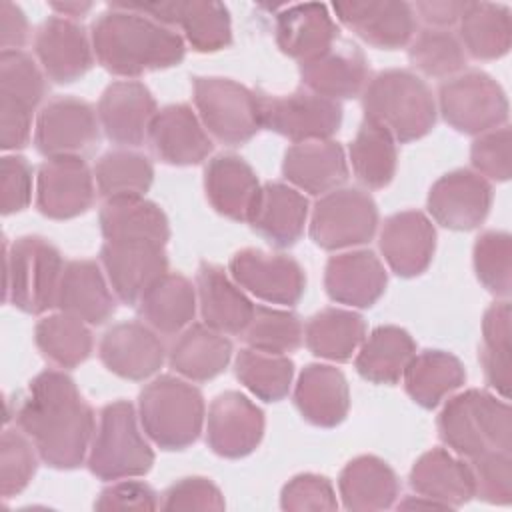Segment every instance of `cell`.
<instances>
[{
	"label": "cell",
	"instance_id": "1",
	"mask_svg": "<svg viewBox=\"0 0 512 512\" xmlns=\"http://www.w3.org/2000/svg\"><path fill=\"white\" fill-rule=\"evenodd\" d=\"M18 428L32 440L44 464L56 470L78 468L96 430L94 410L64 370L48 368L28 384L16 412Z\"/></svg>",
	"mask_w": 512,
	"mask_h": 512
},
{
	"label": "cell",
	"instance_id": "2",
	"mask_svg": "<svg viewBox=\"0 0 512 512\" xmlns=\"http://www.w3.org/2000/svg\"><path fill=\"white\" fill-rule=\"evenodd\" d=\"M90 40L98 64L124 78L178 66L186 54V42L178 32L126 2H112L92 22Z\"/></svg>",
	"mask_w": 512,
	"mask_h": 512
},
{
	"label": "cell",
	"instance_id": "3",
	"mask_svg": "<svg viewBox=\"0 0 512 512\" xmlns=\"http://www.w3.org/2000/svg\"><path fill=\"white\" fill-rule=\"evenodd\" d=\"M364 118L390 130L396 142L424 138L436 124V98L428 84L414 72L388 68L374 74L362 90Z\"/></svg>",
	"mask_w": 512,
	"mask_h": 512
},
{
	"label": "cell",
	"instance_id": "4",
	"mask_svg": "<svg viewBox=\"0 0 512 512\" xmlns=\"http://www.w3.org/2000/svg\"><path fill=\"white\" fill-rule=\"evenodd\" d=\"M136 412L144 434L168 452L192 446L206 422L202 392L172 374L156 376L140 390Z\"/></svg>",
	"mask_w": 512,
	"mask_h": 512
},
{
	"label": "cell",
	"instance_id": "5",
	"mask_svg": "<svg viewBox=\"0 0 512 512\" xmlns=\"http://www.w3.org/2000/svg\"><path fill=\"white\" fill-rule=\"evenodd\" d=\"M440 440L458 456L474 458L486 450L510 452L512 412L504 398L478 388L446 400L438 416Z\"/></svg>",
	"mask_w": 512,
	"mask_h": 512
},
{
	"label": "cell",
	"instance_id": "6",
	"mask_svg": "<svg viewBox=\"0 0 512 512\" xmlns=\"http://www.w3.org/2000/svg\"><path fill=\"white\" fill-rule=\"evenodd\" d=\"M138 412L128 400H114L98 414L88 450V470L106 482L150 472L154 452L142 434Z\"/></svg>",
	"mask_w": 512,
	"mask_h": 512
},
{
	"label": "cell",
	"instance_id": "7",
	"mask_svg": "<svg viewBox=\"0 0 512 512\" xmlns=\"http://www.w3.org/2000/svg\"><path fill=\"white\" fill-rule=\"evenodd\" d=\"M64 266L60 250L42 236L4 242V300L26 314H44L56 306Z\"/></svg>",
	"mask_w": 512,
	"mask_h": 512
},
{
	"label": "cell",
	"instance_id": "8",
	"mask_svg": "<svg viewBox=\"0 0 512 512\" xmlns=\"http://www.w3.org/2000/svg\"><path fill=\"white\" fill-rule=\"evenodd\" d=\"M192 98L210 138L226 146H240L262 128L260 94L232 78L196 76Z\"/></svg>",
	"mask_w": 512,
	"mask_h": 512
},
{
	"label": "cell",
	"instance_id": "9",
	"mask_svg": "<svg viewBox=\"0 0 512 512\" xmlns=\"http://www.w3.org/2000/svg\"><path fill=\"white\" fill-rule=\"evenodd\" d=\"M436 108L446 124L472 136L506 126L510 110L504 88L482 70H464L444 80Z\"/></svg>",
	"mask_w": 512,
	"mask_h": 512
},
{
	"label": "cell",
	"instance_id": "10",
	"mask_svg": "<svg viewBox=\"0 0 512 512\" xmlns=\"http://www.w3.org/2000/svg\"><path fill=\"white\" fill-rule=\"evenodd\" d=\"M378 228L374 198L360 188L320 196L310 214V238L324 250H346L372 240Z\"/></svg>",
	"mask_w": 512,
	"mask_h": 512
},
{
	"label": "cell",
	"instance_id": "11",
	"mask_svg": "<svg viewBox=\"0 0 512 512\" xmlns=\"http://www.w3.org/2000/svg\"><path fill=\"white\" fill-rule=\"evenodd\" d=\"M262 128L294 144L330 140L342 124V106L336 100L296 90L290 94H260Z\"/></svg>",
	"mask_w": 512,
	"mask_h": 512
},
{
	"label": "cell",
	"instance_id": "12",
	"mask_svg": "<svg viewBox=\"0 0 512 512\" xmlns=\"http://www.w3.org/2000/svg\"><path fill=\"white\" fill-rule=\"evenodd\" d=\"M100 138V122L94 108L74 96H58L42 106L34 124V146L46 156H82Z\"/></svg>",
	"mask_w": 512,
	"mask_h": 512
},
{
	"label": "cell",
	"instance_id": "13",
	"mask_svg": "<svg viewBox=\"0 0 512 512\" xmlns=\"http://www.w3.org/2000/svg\"><path fill=\"white\" fill-rule=\"evenodd\" d=\"M228 272L240 288L268 304L290 308L300 302L306 290L304 268L286 254L242 248L230 258Z\"/></svg>",
	"mask_w": 512,
	"mask_h": 512
},
{
	"label": "cell",
	"instance_id": "14",
	"mask_svg": "<svg viewBox=\"0 0 512 512\" xmlns=\"http://www.w3.org/2000/svg\"><path fill=\"white\" fill-rule=\"evenodd\" d=\"M94 196V172L82 156H54L38 166L36 206L46 218H76L92 206Z\"/></svg>",
	"mask_w": 512,
	"mask_h": 512
},
{
	"label": "cell",
	"instance_id": "15",
	"mask_svg": "<svg viewBox=\"0 0 512 512\" xmlns=\"http://www.w3.org/2000/svg\"><path fill=\"white\" fill-rule=\"evenodd\" d=\"M426 206L436 224L456 232L474 230L490 212L492 186L478 172L458 168L430 186Z\"/></svg>",
	"mask_w": 512,
	"mask_h": 512
},
{
	"label": "cell",
	"instance_id": "16",
	"mask_svg": "<svg viewBox=\"0 0 512 512\" xmlns=\"http://www.w3.org/2000/svg\"><path fill=\"white\" fill-rule=\"evenodd\" d=\"M264 412L246 394L226 390L208 406L206 442L222 458L252 454L264 436Z\"/></svg>",
	"mask_w": 512,
	"mask_h": 512
},
{
	"label": "cell",
	"instance_id": "17",
	"mask_svg": "<svg viewBox=\"0 0 512 512\" xmlns=\"http://www.w3.org/2000/svg\"><path fill=\"white\" fill-rule=\"evenodd\" d=\"M130 8L154 18L164 26H178L184 40L202 54L224 50L232 44L230 12L222 2L186 0V2H126Z\"/></svg>",
	"mask_w": 512,
	"mask_h": 512
},
{
	"label": "cell",
	"instance_id": "18",
	"mask_svg": "<svg viewBox=\"0 0 512 512\" xmlns=\"http://www.w3.org/2000/svg\"><path fill=\"white\" fill-rule=\"evenodd\" d=\"M100 266L116 298L134 306L144 290L168 272V258L162 244L106 240L100 248Z\"/></svg>",
	"mask_w": 512,
	"mask_h": 512
},
{
	"label": "cell",
	"instance_id": "19",
	"mask_svg": "<svg viewBox=\"0 0 512 512\" xmlns=\"http://www.w3.org/2000/svg\"><path fill=\"white\" fill-rule=\"evenodd\" d=\"M34 52L46 78L56 84L80 80L94 64L92 40L84 26L56 14L36 30Z\"/></svg>",
	"mask_w": 512,
	"mask_h": 512
},
{
	"label": "cell",
	"instance_id": "20",
	"mask_svg": "<svg viewBox=\"0 0 512 512\" xmlns=\"http://www.w3.org/2000/svg\"><path fill=\"white\" fill-rule=\"evenodd\" d=\"M332 10L340 24L380 50L404 48L416 34V14L408 2H336Z\"/></svg>",
	"mask_w": 512,
	"mask_h": 512
},
{
	"label": "cell",
	"instance_id": "21",
	"mask_svg": "<svg viewBox=\"0 0 512 512\" xmlns=\"http://www.w3.org/2000/svg\"><path fill=\"white\" fill-rule=\"evenodd\" d=\"M102 364L124 380H148L154 376L164 360L166 346L158 332L146 322H118L110 326L98 344Z\"/></svg>",
	"mask_w": 512,
	"mask_h": 512
},
{
	"label": "cell",
	"instance_id": "22",
	"mask_svg": "<svg viewBox=\"0 0 512 512\" xmlns=\"http://www.w3.org/2000/svg\"><path fill=\"white\" fill-rule=\"evenodd\" d=\"M380 252L388 268L400 278L426 272L436 250V228L420 210H402L388 216L380 230Z\"/></svg>",
	"mask_w": 512,
	"mask_h": 512
},
{
	"label": "cell",
	"instance_id": "23",
	"mask_svg": "<svg viewBox=\"0 0 512 512\" xmlns=\"http://www.w3.org/2000/svg\"><path fill=\"white\" fill-rule=\"evenodd\" d=\"M146 138L152 152L172 166L200 164L214 148L198 114L182 102L160 108L148 126Z\"/></svg>",
	"mask_w": 512,
	"mask_h": 512
},
{
	"label": "cell",
	"instance_id": "24",
	"mask_svg": "<svg viewBox=\"0 0 512 512\" xmlns=\"http://www.w3.org/2000/svg\"><path fill=\"white\" fill-rule=\"evenodd\" d=\"M156 112L152 92L138 80H116L108 84L96 110L106 138L120 146H140Z\"/></svg>",
	"mask_w": 512,
	"mask_h": 512
},
{
	"label": "cell",
	"instance_id": "25",
	"mask_svg": "<svg viewBox=\"0 0 512 512\" xmlns=\"http://www.w3.org/2000/svg\"><path fill=\"white\" fill-rule=\"evenodd\" d=\"M388 274L372 250H346L328 258L324 288L330 300L350 308H370L384 294Z\"/></svg>",
	"mask_w": 512,
	"mask_h": 512
},
{
	"label": "cell",
	"instance_id": "26",
	"mask_svg": "<svg viewBox=\"0 0 512 512\" xmlns=\"http://www.w3.org/2000/svg\"><path fill=\"white\" fill-rule=\"evenodd\" d=\"M300 80L308 92L336 102L356 98L368 82V60L354 42L336 40L326 52L300 64Z\"/></svg>",
	"mask_w": 512,
	"mask_h": 512
},
{
	"label": "cell",
	"instance_id": "27",
	"mask_svg": "<svg viewBox=\"0 0 512 512\" xmlns=\"http://www.w3.org/2000/svg\"><path fill=\"white\" fill-rule=\"evenodd\" d=\"M310 214L308 198L290 184L266 182L260 186L248 224L276 248L294 246L304 234Z\"/></svg>",
	"mask_w": 512,
	"mask_h": 512
},
{
	"label": "cell",
	"instance_id": "28",
	"mask_svg": "<svg viewBox=\"0 0 512 512\" xmlns=\"http://www.w3.org/2000/svg\"><path fill=\"white\" fill-rule=\"evenodd\" d=\"M282 174L302 194L324 196L348 180L344 148L334 140H312L292 144L284 152Z\"/></svg>",
	"mask_w": 512,
	"mask_h": 512
},
{
	"label": "cell",
	"instance_id": "29",
	"mask_svg": "<svg viewBox=\"0 0 512 512\" xmlns=\"http://www.w3.org/2000/svg\"><path fill=\"white\" fill-rule=\"evenodd\" d=\"M56 306L86 324H104L116 312V294L96 260L80 258L64 266Z\"/></svg>",
	"mask_w": 512,
	"mask_h": 512
},
{
	"label": "cell",
	"instance_id": "30",
	"mask_svg": "<svg viewBox=\"0 0 512 512\" xmlns=\"http://www.w3.org/2000/svg\"><path fill=\"white\" fill-rule=\"evenodd\" d=\"M274 36L282 54L302 64L320 56L338 40V24L324 4H294L276 14Z\"/></svg>",
	"mask_w": 512,
	"mask_h": 512
},
{
	"label": "cell",
	"instance_id": "31",
	"mask_svg": "<svg viewBox=\"0 0 512 512\" xmlns=\"http://www.w3.org/2000/svg\"><path fill=\"white\" fill-rule=\"evenodd\" d=\"M196 298L204 324L222 334H242L254 314V304L244 290L212 262L198 266Z\"/></svg>",
	"mask_w": 512,
	"mask_h": 512
},
{
	"label": "cell",
	"instance_id": "32",
	"mask_svg": "<svg viewBox=\"0 0 512 512\" xmlns=\"http://www.w3.org/2000/svg\"><path fill=\"white\" fill-rule=\"evenodd\" d=\"M294 404L308 424L334 428L350 410L348 380L336 366L308 364L296 380Z\"/></svg>",
	"mask_w": 512,
	"mask_h": 512
},
{
	"label": "cell",
	"instance_id": "33",
	"mask_svg": "<svg viewBox=\"0 0 512 512\" xmlns=\"http://www.w3.org/2000/svg\"><path fill=\"white\" fill-rule=\"evenodd\" d=\"M204 192L210 206L236 222H248L260 182L254 168L236 154H218L204 168Z\"/></svg>",
	"mask_w": 512,
	"mask_h": 512
},
{
	"label": "cell",
	"instance_id": "34",
	"mask_svg": "<svg viewBox=\"0 0 512 512\" xmlns=\"http://www.w3.org/2000/svg\"><path fill=\"white\" fill-rule=\"evenodd\" d=\"M416 494L436 500L444 508H458L474 496V474L462 456L446 448H430L410 468Z\"/></svg>",
	"mask_w": 512,
	"mask_h": 512
},
{
	"label": "cell",
	"instance_id": "35",
	"mask_svg": "<svg viewBox=\"0 0 512 512\" xmlns=\"http://www.w3.org/2000/svg\"><path fill=\"white\" fill-rule=\"evenodd\" d=\"M230 358V338L204 322L186 326L168 352L172 370L190 382H206L220 376L230 364Z\"/></svg>",
	"mask_w": 512,
	"mask_h": 512
},
{
	"label": "cell",
	"instance_id": "36",
	"mask_svg": "<svg viewBox=\"0 0 512 512\" xmlns=\"http://www.w3.org/2000/svg\"><path fill=\"white\" fill-rule=\"evenodd\" d=\"M338 492L346 510L374 512L394 506L400 494V482L388 462L372 454H362L342 468Z\"/></svg>",
	"mask_w": 512,
	"mask_h": 512
},
{
	"label": "cell",
	"instance_id": "37",
	"mask_svg": "<svg viewBox=\"0 0 512 512\" xmlns=\"http://www.w3.org/2000/svg\"><path fill=\"white\" fill-rule=\"evenodd\" d=\"M196 306V286L180 272H166L144 290L138 314L158 334L172 336L192 324Z\"/></svg>",
	"mask_w": 512,
	"mask_h": 512
},
{
	"label": "cell",
	"instance_id": "38",
	"mask_svg": "<svg viewBox=\"0 0 512 512\" xmlns=\"http://www.w3.org/2000/svg\"><path fill=\"white\" fill-rule=\"evenodd\" d=\"M98 222L106 240L154 242L166 246L170 238L166 212L144 196L106 200L100 208Z\"/></svg>",
	"mask_w": 512,
	"mask_h": 512
},
{
	"label": "cell",
	"instance_id": "39",
	"mask_svg": "<svg viewBox=\"0 0 512 512\" xmlns=\"http://www.w3.org/2000/svg\"><path fill=\"white\" fill-rule=\"evenodd\" d=\"M414 354L416 342L408 330L394 324H382L364 336L354 366L364 380L392 386L400 382L404 368Z\"/></svg>",
	"mask_w": 512,
	"mask_h": 512
},
{
	"label": "cell",
	"instance_id": "40",
	"mask_svg": "<svg viewBox=\"0 0 512 512\" xmlns=\"http://www.w3.org/2000/svg\"><path fill=\"white\" fill-rule=\"evenodd\" d=\"M402 380L406 394L418 406L432 410L466 382V370L452 352L434 348L414 354Z\"/></svg>",
	"mask_w": 512,
	"mask_h": 512
},
{
	"label": "cell",
	"instance_id": "41",
	"mask_svg": "<svg viewBox=\"0 0 512 512\" xmlns=\"http://www.w3.org/2000/svg\"><path fill=\"white\" fill-rule=\"evenodd\" d=\"M366 336L364 318L348 308H324L304 326L306 348L322 360L348 362Z\"/></svg>",
	"mask_w": 512,
	"mask_h": 512
},
{
	"label": "cell",
	"instance_id": "42",
	"mask_svg": "<svg viewBox=\"0 0 512 512\" xmlns=\"http://www.w3.org/2000/svg\"><path fill=\"white\" fill-rule=\"evenodd\" d=\"M458 40L476 60H496L510 50V8L496 2H468L458 20Z\"/></svg>",
	"mask_w": 512,
	"mask_h": 512
},
{
	"label": "cell",
	"instance_id": "43",
	"mask_svg": "<svg viewBox=\"0 0 512 512\" xmlns=\"http://www.w3.org/2000/svg\"><path fill=\"white\" fill-rule=\"evenodd\" d=\"M348 158L352 172L362 186L370 190L384 188L396 174V140L380 122L364 118L350 142Z\"/></svg>",
	"mask_w": 512,
	"mask_h": 512
},
{
	"label": "cell",
	"instance_id": "44",
	"mask_svg": "<svg viewBox=\"0 0 512 512\" xmlns=\"http://www.w3.org/2000/svg\"><path fill=\"white\" fill-rule=\"evenodd\" d=\"M96 192L104 200L144 196L154 180V166L142 152L116 148L104 152L94 166Z\"/></svg>",
	"mask_w": 512,
	"mask_h": 512
},
{
	"label": "cell",
	"instance_id": "45",
	"mask_svg": "<svg viewBox=\"0 0 512 512\" xmlns=\"http://www.w3.org/2000/svg\"><path fill=\"white\" fill-rule=\"evenodd\" d=\"M34 340L46 360L58 368H76L92 352V332L88 324L72 314L56 312L38 320Z\"/></svg>",
	"mask_w": 512,
	"mask_h": 512
},
{
	"label": "cell",
	"instance_id": "46",
	"mask_svg": "<svg viewBox=\"0 0 512 512\" xmlns=\"http://www.w3.org/2000/svg\"><path fill=\"white\" fill-rule=\"evenodd\" d=\"M510 352V302L502 298L484 312L480 364L486 382L504 400L510 396Z\"/></svg>",
	"mask_w": 512,
	"mask_h": 512
},
{
	"label": "cell",
	"instance_id": "47",
	"mask_svg": "<svg viewBox=\"0 0 512 512\" xmlns=\"http://www.w3.org/2000/svg\"><path fill=\"white\" fill-rule=\"evenodd\" d=\"M240 384L264 402H278L288 396L294 362L288 354H268L254 348H242L234 362Z\"/></svg>",
	"mask_w": 512,
	"mask_h": 512
},
{
	"label": "cell",
	"instance_id": "48",
	"mask_svg": "<svg viewBox=\"0 0 512 512\" xmlns=\"http://www.w3.org/2000/svg\"><path fill=\"white\" fill-rule=\"evenodd\" d=\"M410 64L428 78L448 80L466 68V52L448 28H424L408 44Z\"/></svg>",
	"mask_w": 512,
	"mask_h": 512
},
{
	"label": "cell",
	"instance_id": "49",
	"mask_svg": "<svg viewBox=\"0 0 512 512\" xmlns=\"http://www.w3.org/2000/svg\"><path fill=\"white\" fill-rule=\"evenodd\" d=\"M242 334L248 348L268 354H290L304 340L300 318L290 310L272 306H254V314Z\"/></svg>",
	"mask_w": 512,
	"mask_h": 512
},
{
	"label": "cell",
	"instance_id": "50",
	"mask_svg": "<svg viewBox=\"0 0 512 512\" xmlns=\"http://www.w3.org/2000/svg\"><path fill=\"white\" fill-rule=\"evenodd\" d=\"M478 282L498 298H508L512 288V238L502 230L482 232L472 250Z\"/></svg>",
	"mask_w": 512,
	"mask_h": 512
},
{
	"label": "cell",
	"instance_id": "51",
	"mask_svg": "<svg viewBox=\"0 0 512 512\" xmlns=\"http://www.w3.org/2000/svg\"><path fill=\"white\" fill-rule=\"evenodd\" d=\"M46 94V74L24 50L0 52V98L36 110Z\"/></svg>",
	"mask_w": 512,
	"mask_h": 512
},
{
	"label": "cell",
	"instance_id": "52",
	"mask_svg": "<svg viewBox=\"0 0 512 512\" xmlns=\"http://www.w3.org/2000/svg\"><path fill=\"white\" fill-rule=\"evenodd\" d=\"M38 450L32 440L20 432L6 428L0 438V494L4 500L20 494L36 474Z\"/></svg>",
	"mask_w": 512,
	"mask_h": 512
},
{
	"label": "cell",
	"instance_id": "53",
	"mask_svg": "<svg viewBox=\"0 0 512 512\" xmlns=\"http://www.w3.org/2000/svg\"><path fill=\"white\" fill-rule=\"evenodd\" d=\"M474 474V496L488 504L508 506L512 502V458L510 452L486 450L470 458Z\"/></svg>",
	"mask_w": 512,
	"mask_h": 512
},
{
	"label": "cell",
	"instance_id": "54",
	"mask_svg": "<svg viewBox=\"0 0 512 512\" xmlns=\"http://www.w3.org/2000/svg\"><path fill=\"white\" fill-rule=\"evenodd\" d=\"M280 508L290 512H316L336 510L338 500L332 482L314 472L292 476L280 492Z\"/></svg>",
	"mask_w": 512,
	"mask_h": 512
},
{
	"label": "cell",
	"instance_id": "55",
	"mask_svg": "<svg viewBox=\"0 0 512 512\" xmlns=\"http://www.w3.org/2000/svg\"><path fill=\"white\" fill-rule=\"evenodd\" d=\"M474 172L486 180L506 182L510 178V128L500 126L480 134L470 148Z\"/></svg>",
	"mask_w": 512,
	"mask_h": 512
},
{
	"label": "cell",
	"instance_id": "56",
	"mask_svg": "<svg viewBox=\"0 0 512 512\" xmlns=\"http://www.w3.org/2000/svg\"><path fill=\"white\" fill-rule=\"evenodd\" d=\"M162 510H224L220 488L206 476H186L168 486L160 500Z\"/></svg>",
	"mask_w": 512,
	"mask_h": 512
},
{
	"label": "cell",
	"instance_id": "57",
	"mask_svg": "<svg viewBox=\"0 0 512 512\" xmlns=\"http://www.w3.org/2000/svg\"><path fill=\"white\" fill-rule=\"evenodd\" d=\"M34 170L20 154H6L0 160V210L4 216L22 212L32 200Z\"/></svg>",
	"mask_w": 512,
	"mask_h": 512
},
{
	"label": "cell",
	"instance_id": "58",
	"mask_svg": "<svg viewBox=\"0 0 512 512\" xmlns=\"http://www.w3.org/2000/svg\"><path fill=\"white\" fill-rule=\"evenodd\" d=\"M96 510H156L160 508L158 494L140 480L120 478L112 480L106 488L100 490L94 500Z\"/></svg>",
	"mask_w": 512,
	"mask_h": 512
},
{
	"label": "cell",
	"instance_id": "59",
	"mask_svg": "<svg viewBox=\"0 0 512 512\" xmlns=\"http://www.w3.org/2000/svg\"><path fill=\"white\" fill-rule=\"evenodd\" d=\"M34 110L12 100L0 98V146L2 150H20L32 136Z\"/></svg>",
	"mask_w": 512,
	"mask_h": 512
},
{
	"label": "cell",
	"instance_id": "60",
	"mask_svg": "<svg viewBox=\"0 0 512 512\" xmlns=\"http://www.w3.org/2000/svg\"><path fill=\"white\" fill-rule=\"evenodd\" d=\"M30 26L26 14L18 4L0 2V44L2 50H22L28 42Z\"/></svg>",
	"mask_w": 512,
	"mask_h": 512
},
{
	"label": "cell",
	"instance_id": "61",
	"mask_svg": "<svg viewBox=\"0 0 512 512\" xmlns=\"http://www.w3.org/2000/svg\"><path fill=\"white\" fill-rule=\"evenodd\" d=\"M412 8L428 28H448L458 24L464 10L468 8V0H424L416 2Z\"/></svg>",
	"mask_w": 512,
	"mask_h": 512
},
{
	"label": "cell",
	"instance_id": "62",
	"mask_svg": "<svg viewBox=\"0 0 512 512\" xmlns=\"http://www.w3.org/2000/svg\"><path fill=\"white\" fill-rule=\"evenodd\" d=\"M48 6L56 12V16L70 18V20H76V22H78V18H84L94 8L92 2H82V0L80 2L78 0H72V2H50Z\"/></svg>",
	"mask_w": 512,
	"mask_h": 512
},
{
	"label": "cell",
	"instance_id": "63",
	"mask_svg": "<svg viewBox=\"0 0 512 512\" xmlns=\"http://www.w3.org/2000/svg\"><path fill=\"white\" fill-rule=\"evenodd\" d=\"M398 508H444L442 504H438L436 500H430L426 496H406L404 500L398 502Z\"/></svg>",
	"mask_w": 512,
	"mask_h": 512
}]
</instances>
